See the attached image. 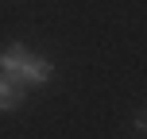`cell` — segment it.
<instances>
[{
	"label": "cell",
	"mask_w": 147,
	"mask_h": 139,
	"mask_svg": "<svg viewBox=\"0 0 147 139\" xmlns=\"http://www.w3.org/2000/svg\"><path fill=\"white\" fill-rule=\"evenodd\" d=\"M51 73H54V66L47 58H35V54H31L27 62H23V73H20V85L27 89V85H47V81H51Z\"/></svg>",
	"instance_id": "2"
},
{
	"label": "cell",
	"mask_w": 147,
	"mask_h": 139,
	"mask_svg": "<svg viewBox=\"0 0 147 139\" xmlns=\"http://www.w3.org/2000/svg\"><path fill=\"white\" fill-rule=\"evenodd\" d=\"M31 54H27V46L23 43H12L4 54H0V73H4L12 85H20V73H23V62H27Z\"/></svg>",
	"instance_id": "1"
},
{
	"label": "cell",
	"mask_w": 147,
	"mask_h": 139,
	"mask_svg": "<svg viewBox=\"0 0 147 139\" xmlns=\"http://www.w3.org/2000/svg\"><path fill=\"white\" fill-rule=\"evenodd\" d=\"M20 104H23V85H12L0 73V112H16Z\"/></svg>",
	"instance_id": "3"
},
{
	"label": "cell",
	"mask_w": 147,
	"mask_h": 139,
	"mask_svg": "<svg viewBox=\"0 0 147 139\" xmlns=\"http://www.w3.org/2000/svg\"><path fill=\"white\" fill-rule=\"evenodd\" d=\"M136 132H147V116H136Z\"/></svg>",
	"instance_id": "4"
}]
</instances>
